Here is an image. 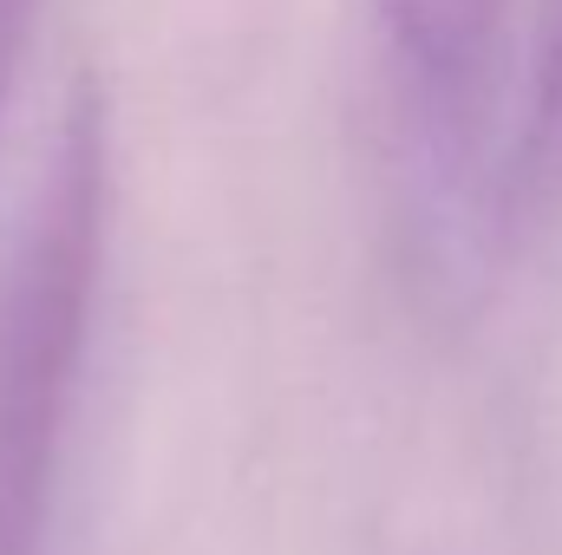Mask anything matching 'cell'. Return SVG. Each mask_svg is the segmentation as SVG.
I'll return each instance as SVG.
<instances>
[{"mask_svg": "<svg viewBox=\"0 0 562 555\" xmlns=\"http://www.w3.org/2000/svg\"><path fill=\"white\" fill-rule=\"evenodd\" d=\"M562 223V0L537 7L524 53V99L504 132L491 196V262L537 249Z\"/></svg>", "mask_w": 562, "mask_h": 555, "instance_id": "3957f363", "label": "cell"}, {"mask_svg": "<svg viewBox=\"0 0 562 555\" xmlns=\"http://www.w3.org/2000/svg\"><path fill=\"white\" fill-rule=\"evenodd\" d=\"M112 236V105L92 79L66 112L0 249V555H46L66 431L86 380Z\"/></svg>", "mask_w": 562, "mask_h": 555, "instance_id": "6da1fadb", "label": "cell"}, {"mask_svg": "<svg viewBox=\"0 0 562 555\" xmlns=\"http://www.w3.org/2000/svg\"><path fill=\"white\" fill-rule=\"evenodd\" d=\"M517 0H373L393 53L400 118L419 170L431 249L451 262H491V196H497V79Z\"/></svg>", "mask_w": 562, "mask_h": 555, "instance_id": "7a4b0ae2", "label": "cell"}, {"mask_svg": "<svg viewBox=\"0 0 562 555\" xmlns=\"http://www.w3.org/2000/svg\"><path fill=\"white\" fill-rule=\"evenodd\" d=\"M33 20H40V0H0V125H7L13 86H20L26 46H33Z\"/></svg>", "mask_w": 562, "mask_h": 555, "instance_id": "277c9868", "label": "cell"}]
</instances>
